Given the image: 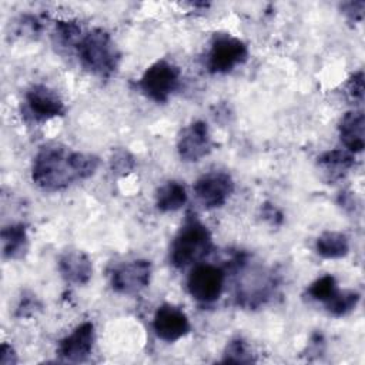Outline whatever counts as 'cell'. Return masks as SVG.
<instances>
[{
	"instance_id": "1",
	"label": "cell",
	"mask_w": 365,
	"mask_h": 365,
	"mask_svg": "<svg viewBox=\"0 0 365 365\" xmlns=\"http://www.w3.org/2000/svg\"><path fill=\"white\" fill-rule=\"evenodd\" d=\"M98 158L93 154L70 151L60 144H48L34 157L31 178L46 191H58L77 180L88 178L96 173Z\"/></svg>"
},
{
	"instance_id": "2",
	"label": "cell",
	"mask_w": 365,
	"mask_h": 365,
	"mask_svg": "<svg viewBox=\"0 0 365 365\" xmlns=\"http://www.w3.org/2000/svg\"><path fill=\"white\" fill-rule=\"evenodd\" d=\"M212 248V238L208 228L194 214H188L177 232L170 259L177 268H184L204 258Z\"/></svg>"
},
{
	"instance_id": "3",
	"label": "cell",
	"mask_w": 365,
	"mask_h": 365,
	"mask_svg": "<svg viewBox=\"0 0 365 365\" xmlns=\"http://www.w3.org/2000/svg\"><path fill=\"white\" fill-rule=\"evenodd\" d=\"M77 50L83 66L100 77H110L118 67L120 53L111 36L103 29H94L84 34Z\"/></svg>"
},
{
	"instance_id": "4",
	"label": "cell",
	"mask_w": 365,
	"mask_h": 365,
	"mask_svg": "<svg viewBox=\"0 0 365 365\" xmlns=\"http://www.w3.org/2000/svg\"><path fill=\"white\" fill-rule=\"evenodd\" d=\"M180 84V70L174 64L160 60L151 64L140 80V87L147 97L164 103Z\"/></svg>"
},
{
	"instance_id": "5",
	"label": "cell",
	"mask_w": 365,
	"mask_h": 365,
	"mask_svg": "<svg viewBox=\"0 0 365 365\" xmlns=\"http://www.w3.org/2000/svg\"><path fill=\"white\" fill-rule=\"evenodd\" d=\"M248 57V48L244 41L230 34L215 36L208 53L207 67L212 74H224L235 66L244 63Z\"/></svg>"
},
{
	"instance_id": "6",
	"label": "cell",
	"mask_w": 365,
	"mask_h": 365,
	"mask_svg": "<svg viewBox=\"0 0 365 365\" xmlns=\"http://www.w3.org/2000/svg\"><path fill=\"white\" fill-rule=\"evenodd\" d=\"M225 274L211 264L197 265L188 275L187 288L191 297L200 302H212L220 298L224 289Z\"/></svg>"
},
{
	"instance_id": "7",
	"label": "cell",
	"mask_w": 365,
	"mask_h": 365,
	"mask_svg": "<svg viewBox=\"0 0 365 365\" xmlns=\"http://www.w3.org/2000/svg\"><path fill=\"white\" fill-rule=\"evenodd\" d=\"M234 190L230 174L211 171L201 175L194 184V192L200 202L207 208H218L227 202Z\"/></svg>"
},
{
	"instance_id": "8",
	"label": "cell",
	"mask_w": 365,
	"mask_h": 365,
	"mask_svg": "<svg viewBox=\"0 0 365 365\" xmlns=\"http://www.w3.org/2000/svg\"><path fill=\"white\" fill-rule=\"evenodd\" d=\"M151 264L147 259H135L117 267L111 275V285L120 294L133 295L150 284Z\"/></svg>"
},
{
	"instance_id": "9",
	"label": "cell",
	"mask_w": 365,
	"mask_h": 365,
	"mask_svg": "<svg viewBox=\"0 0 365 365\" xmlns=\"http://www.w3.org/2000/svg\"><path fill=\"white\" fill-rule=\"evenodd\" d=\"M177 150L184 161H200L211 150V137L208 125L204 121H194L187 125L177 143Z\"/></svg>"
},
{
	"instance_id": "10",
	"label": "cell",
	"mask_w": 365,
	"mask_h": 365,
	"mask_svg": "<svg viewBox=\"0 0 365 365\" xmlns=\"http://www.w3.org/2000/svg\"><path fill=\"white\" fill-rule=\"evenodd\" d=\"M153 327L157 336L167 342H174L190 332V321L187 315L177 307L164 304L154 314Z\"/></svg>"
},
{
	"instance_id": "11",
	"label": "cell",
	"mask_w": 365,
	"mask_h": 365,
	"mask_svg": "<svg viewBox=\"0 0 365 365\" xmlns=\"http://www.w3.org/2000/svg\"><path fill=\"white\" fill-rule=\"evenodd\" d=\"M26 101L36 120L46 121L64 114V103L60 96L43 84L33 86L26 94Z\"/></svg>"
},
{
	"instance_id": "12",
	"label": "cell",
	"mask_w": 365,
	"mask_h": 365,
	"mask_svg": "<svg viewBox=\"0 0 365 365\" xmlns=\"http://www.w3.org/2000/svg\"><path fill=\"white\" fill-rule=\"evenodd\" d=\"M93 342L94 325L91 322H83L70 335L60 341L58 354L66 361L81 362L90 355L93 349Z\"/></svg>"
},
{
	"instance_id": "13",
	"label": "cell",
	"mask_w": 365,
	"mask_h": 365,
	"mask_svg": "<svg viewBox=\"0 0 365 365\" xmlns=\"http://www.w3.org/2000/svg\"><path fill=\"white\" fill-rule=\"evenodd\" d=\"M274 288V281L261 271H252L245 274L244 279L238 285V302L242 307L254 308L264 304Z\"/></svg>"
},
{
	"instance_id": "14",
	"label": "cell",
	"mask_w": 365,
	"mask_h": 365,
	"mask_svg": "<svg viewBox=\"0 0 365 365\" xmlns=\"http://www.w3.org/2000/svg\"><path fill=\"white\" fill-rule=\"evenodd\" d=\"M58 269L61 277L71 284H87L93 274L90 258L78 250L66 251L58 259Z\"/></svg>"
},
{
	"instance_id": "15",
	"label": "cell",
	"mask_w": 365,
	"mask_h": 365,
	"mask_svg": "<svg viewBox=\"0 0 365 365\" xmlns=\"http://www.w3.org/2000/svg\"><path fill=\"white\" fill-rule=\"evenodd\" d=\"M365 117L362 111H349L346 113L339 123V137L342 144L351 153H361L365 147L364 137Z\"/></svg>"
},
{
	"instance_id": "16",
	"label": "cell",
	"mask_w": 365,
	"mask_h": 365,
	"mask_svg": "<svg viewBox=\"0 0 365 365\" xmlns=\"http://www.w3.org/2000/svg\"><path fill=\"white\" fill-rule=\"evenodd\" d=\"M3 255L9 259L20 258L27 251V232L23 224H11L1 230Z\"/></svg>"
},
{
	"instance_id": "17",
	"label": "cell",
	"mask_w": 365,
	"mask_h": 365,
	"mask_svg": "<svg viewBox=\"0 0 365 365\" xmlns=\"http://www.w3.org/2000/svg\"><path fill=\"white\" fill-rule=\"evenodd\" d=\"M187 202L185 187L178 181H168L157 190L155 205L163 212L177 211Z\"/></svg>"
},
{
	"instance_id": "18",
	"label": "cell",
	"mask_w": 365,
	"mask_h": 365,
	"mask_svg": "<svg viewBox=\"0 0 365 365\" xmlns=\"http://www.w3.org/2000/svg\"><path fill=\"white\" fill-rule=\"evenodd\" d=\"M318 165L332 181L344 177V174L354 165V157L344 150H331L318 157Z\"/></svg>"
},
{
	"instance_id": "19",
	"label": "cell",
	"mask_w": 365,
	"mask_h": 365,
	"mask_svg": "<svg viewBox=\"0 0 365 365\" xmlns=\"http://www.w3.org/2000/svg\"><path fill=\"white\" fill-rule=\"evenodd\" d=\"M315 248L321 257L328 259H335V258H342L348 254L349 242L346 235H344L342 232L327 231L318 237Z\"/></svg>"
},
{
	"instance_id": "20",
	"label": "cell",
	"mask_w": 365,
	"mask_h": 365,
	"mask_svg": "<svg viewBox=\"0 0 365 365\" xmlns=\"http://www.w3.org/2000/svg\"><path fill=\"white\" fill-rule=\"evenodd\" d=\"M359 301V294L355 291H336V294L327 301V309L335 317H342L351 312Z\"/></svg>"
},
{
	"instance_id": "21",
	"label": "cell",
	"mask_w": 365,
	"mask_h": 365,
	"mask_svg": "<svg viewBox=\"0 0 365 365\" xmlns=\"http://www.w3.org/2000/svg\"><path fill=\"white\" fill-rule=\"evenodd\" d=\"M336 281L332 275H324L314 281L308 288V295L317 301L327 302L336 294Z\"/></svg>"
},
{
	"instance_id": "22",
	"label": "cell",
	"mask_w": 365,
	"mask_h": 365,
	"mask_svg": "<svg viewBox=\"0 0 365 365\" xmlns=\"http://www.w3.org/2000/svg\"><path fill=\"white\" fill-rule=\"evenodd\" d=\"M222 362H231V364H250L254 362L252 355L250 354L245 342L240 338L232 339L231 342H228L225 352H224V358Z\"/></svg>"
},
{
	"instance_id": "23",
	"label": "cell",
	"mask_w": 365,
	"mask_h": 365,
	"mask_svg": "<svg viewBox=\"0 0 365 365\" xmlns=\"http://www.w3.org/2000/svg\"><path fill=\"white\" fill-rule=\"evenodd\" d=\"M57 36L60 41L66 46L68 44H78L81 36V29L74 21H57L56 24Z\"/></svg>"
},
{
	"instance_id": "24",
	"label": "cell",
	"mask_w": 365,
	"mask_h": 365,
	"mask_svg": "<svg viewBox=\"0 0 365 365\" xmlns=\"http://www.w3.org/2000/svg\"><path fill=\"white\" fill-rule=\"evenodd\" d=\"M133 165H134L133 157L127 151H117L111 158V167L115 173L125 174L133 168Z\"/></svg>"
},
{
	"instance_id": "25",
	"label": "cell",
	"mask_w": 365,
	"mask_h": 365,
	"mask_svg": "<svg viewBox=\"0 0 365 365\" xmlns=\"http://www.w3.org/2000/svg\"><path fill=\"white\" fill-rule=\"evenodd\" d=\"M346 88H348V93L351 94V97L354 100L362 101V98H364V73L362 71L355 73L349 78Z\"/></svg>"
},
{
	"instance_id": "26",
	"label": "cell",
	"mask_w": 365,
	"mask_h": 365,
	"mask_svg": "<svg viewBox=\"0 0 365 365\" xmlns=\"http://www.w3.org/2000/svg\"><path fill=\"white\" fill-rule=\"evenodd\" d=\"M364 7H365L364 1H349V3L342 4L344 13L354 21H361L362 20Z\"/></svg>"
},
{
	"instance_id": "27",
	"label": "cell",
	"mask_w": 365,
	"mask_h": 365,
	"mask_svg": "<svg viewBox=\"0 0 365 365\" xmlns=\"http://www.w3.org/2000/svg\"><path fill=\"white\" fill-rule=\"evenodd\" d=\"M16 354L13 351L11 346H9L7 344L1 345V354H0V364L1 365H11L16 364Z\"/></svg>"
},
{
	"instance_id": "28",
	"label": "cell",
	"mask_w": 365,
	"mask_h": 365,
	"mask_svg": "<svg viewBox=\"0 0 365 365\" xmlns=\"http://www.w3.org/2000/svg\"><path fill=\"white\" fill-rule=\"evenodd\" d=\"M262 214H264V217H265V218L271 220V222H272V224H279V222L277 221V218H278L279 221H282V215H281V212H279L274 205L265 204V205H264V211H262Z\"/></svg>"
},
{
	"instance_id": "29",
	"label": "cell",
	"mask_w": 365,
	"mask_h": 365,
	"mask_svg": "<svg viewBox=\"0 0 365 365\" xmlns=\"http://www.w3.org/2000/svg\"><path fill=\"white\" fill-rule=\"evenodd\" d=\"M36 307V301H33V299H30V298H26V299H23L21 301V304L19 305V308H17V315H20V317H29V309L31 311V314H33V311L36 309L34 308Z\"/></svg>"
}]
</instances>
